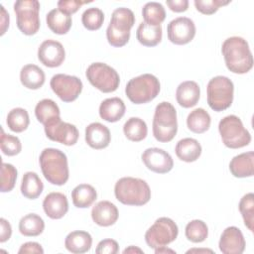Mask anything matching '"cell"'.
<instances>
[{"label": "cell", "instance_id": "cell-45", "mask_svg": "<svg viewBox=\"0 0 254 254\" xmlns=\"http://www.w3.org/2000/svg\"><path fill=\"white\" fill-rule=\"evenodd\" d=\"M19 254H25V253H36V254H43L44 253V249L41 246V244L37 243V242H26L24 244L21 245L19 251Z\"/></svg>", "mask_w": 254, "mask_h": 254}, {"label": "cell", "instance_id": "cell-47", "mask_svg": "<svg viewBox=\"0 0 254 254\" xmlns=\"http://www.w3.org/2000/svg\"><path fill=\"white\" fill-rule=\"evenodd\" d=\"M168 7L177 13L185 12L188 10L189 1L188 0H168L166 1Z\"/></svg>", "mask_w": 254, "mask_h": 254}, {"label": "cell", "instance_id": "cell-51", "mask_svg": "<svg viewBox=\"0 0 254 254\" xmlns=\"http://www.w3.org/2000/svg\"><path fill=\"white\" fill-rule=\"evenodd\" d=\"M190 252H210V253H212V250H210V249H190L187 251V253H190Z\"/></svg>", "mask_w": 254, "mask_h": 254}, {"label": "cell", "instance_id": "cell-46", "mask_svg": "<svg viewBox=\"0 0 254 254\" xmlns=\"http://www.w3.org/2000/svg\"><path fill=\"white\" fill-rule=\"evenodd\" d=\"M0 242L4 243L7 240L10 239L11 234H12V227L11 224L5 219L1 218L0 219Z\"/></svg>", "mask_w": 254, "mask_h": 254}, {"label": "cell", "instance_id": "cell-32", "mask_svg": "<svg viewBox=\"0 0 254 254\" xmlns=\"http://www.w3.org/2000/svg\"><path fill=\"white\" fill-rule=\"evenodd\" d=\"M43 190V182L35 172H27L24 174L21 184V192L25 197L36 199L40 196Z\"/></svg>", "mask_w": 254, "mask_h": 254}, {"label": "cell", "instance_id": "cell-28", "mask_svg": "<svg viewBox=\"0 0 254 254\" xmlns=\"http://www.w3.org/2000/svg\"><path fill=\"white\" fill-rule=\"evenodd\" d=\"M136 38L143 46L155 47L162 41V27L142 22L137 28Z\"/></svg>", "mask_w": 254, "mask_h": 254}, {"label": "cell", "instance_id": "cell-14", "mask_svg": "<svg viewBox=\"0 0 254 254\" xmlns=\"http://www.w3.org/2000/svg\"><path fill=\"white\" fill-rule=\"evenodd\" d=\"M168 39L175 45H186L195 36V25L188 17H178L172 20L167 27Z\"/></svg>", "mask_w": 254, "mask_h": 254}, {"label": "cell", "instance_id": "cell-18", "mask_svg": "<svg viewBox=\"0 0 254 254\" xmlns=\"http://www.w3.org/2000/svg\"><path fill=\"white\" fill-rule=\"evenodd\" d=\"M43 208L46 215L52 219H60L64 217L68 210L66 195L59 191L48 193L43 200Z\"/></svg>", "mask_w": 254, "mask_h": 254}, {"label": "cell", "instance_id": "cell-34", "mask_svg": "<svg viewBox=\"0 0 254 254\" xmlns=\"http://www.w3.org/2000/svg\"><path fill=\"white\" fill-rule=\"evenodd\" d=\"M123 132L126 138L133 142L144 140L148 134L146 122L139 117L129 118L123 125Z\"/></svg>", "mask_w": 254, "mask_h": 254}, {"label": "cell", "instance_id": "cell-11", "mask_svg": "<svg viewBox=\"0 0 254 254\" xmlns=\"http://www.w3.org/2000/svg\"><path fill=\"white\" fill-rule=\"evenodd\" d=\"M179 228L176 222L169 217H160L146 231L145 241L153 249L166 246L176 240Z\"/></svg>", "mask_w": 254, "mask_h": 254}, {"label": "cell", "instance_id": "cell-44", "mask_svg": "<svg viewBox=\"0 0 254 254\" xmlns=\"http://www.w3.org/2000/svg\"><path fill=\"white\" fill-rule=\"evenodd\" d=\"M89 3L87 1H78V0H61L58 2V8L64 12L65 14H73L75 13L83 4Z\"/></svg>", "mask_w": 254, "mask_h": 254}, {"label": "cell", "instance_id": "cell-8", "mask_svg": "<svg viewBox=\"0 0 254 254\" xmlns=\"http://www.w3.org/2000/svg\"><path fill=\"white\" fill-rule=\"evenodd\" d=\"M218 131L223 144L230 149H238L249 145L251 135L236 115L223 117L218 124Z\"/></svg>", "mask_w": 254, "mask_h": 254}, {"label": "cell", "instance_id": "cell-33", "mask_svg": "<svg viewBox=\"0 0 254 254\" xmlns=\"http://www.w3.org/2000/svg\"><path fill=\"white\" fill-rule=\"evenodd\" d=\"M44 229L45 222L36 213L26 214L19 221V231L24 236H38L43 233Z\"/></svg>", "mask_w": 254, "mask_h": 254}, {"label": "cell", "instance_id": "cell-24", "mask_svg": "<svg viewBox=\"0 0 254 254\" xmlns=\"http://www.w3.org/2000/svg\"><path fill=\"white\" fill-rule=\"evenodd\" d=\"M92 245L91 235L82 230H75L68 233L64 239V246L67 251L74 254H82L90 250Z\"/></svg>", "mask_w": 254, "mask_h": 254}, {"label": "cell", "instance_id": "cell-23", "mask_svg": "<svg viewBox=\"0 0 254 254\" xmlns=\"http://www.w3.org/2000/svg\"><path fill=\"white\" fill-rule=\"evenodd\" d=\"M125 104L121 98H106L99 105V116L107 122H117L125 114Z\"/></svg>", "mask_w": 254, "mask_h": 254}, {"label": "cell", "instance_id": "cell-42", "mask_svg": "<svg viewBox=\"0 0 254 254\" xmlns=\"http://www.w3.org/2000/svg\"><path fill=\"white\" fill-rule=\"evenodd\" d=\"M230 1L223 0H194L193 4L197 11L204 15H211L215 13L221 6L229 4Z\"/></svg>", "mask_w": 254, "mask_h": 254}, {"label": "cell", "instance_id": "cell-10", "mask_svg": "<svg viewBox=\"0 0 254 254\" xmlns=\"http://www.w3.org/2000/svg\"><path fill=\"white\" fill-rule=\"evenodd\" d=\"M18 29L27 36L35 35L40 29V2L37 0H20L14 4Z\"/></svg>", "mask_w": 254, "mask_h": 254}, {"label": "cell", "instance_id": "cell-41", "mask_svg": "<svg viewBox=\"0 0 254 254\" xmlns=\"http://www.w3.org/2000/svg\"><path fill=\"white\" fill-rule=\"evenodd\" d=\"M17 170L16 168L8 163H2L1 166V191H11L16 183Z\"/></svg>", "mask_w": 254, "mask_h": 254}, {"label": "cell", "instance_id": "cell-26", "mask_svg": "<svg viewBox=\"0 0 254 254\" xmlns=\"http://www.w3.org/2000/svg\"><path fill=\"white\" fill-rule=\"evenodd\" d=\"M46 22L49 29L58 35L66 34L71 28V16L61 11L59 8L51 10L46 17Z\"/></svg>", "mask_w": 254, "mask_h": 254}, {"label": "cell", "instance_id": "cell-25", "mask_svg": "<svg viewBox=\"0 0 254 254\" xmlns=\"http://www.w3.org/2000/svg\"><path fill=\"white\" fill-rule=\"evenodd\" d=\"M201 145L193 138H184L180 140L175 148L177 157L187 163L196 161L201 155Z\"/></svg>", "mask_w": 254, "mask_h": 254}, {"label": "cell", "instance_id": "cell-6", "mask_svg": "<svg viewBox=\"0 0 254 254\" xmlns=\"http://www.w3.org/2000/svg\"><path fill=\"white\" fill-rule=\"evenodd\" d=\"M161 89L159 79L151 73H143L130 79L125 87L129 100L135 104H144L157 97Z\"/></svg>", "mask_w": 254, "mask_h": 254}, {"label": "cell", "instance_id": "cell-4", "mask_svg": "<svg viewBox=\"0 0 254 254\" xmlns=\"http://www.w3.org/2000/svg\"><path fill=\"white\" fill-rule=\"evenodd\" d=\"M178 131L177 110L168 101L159 103L155 108L153 118V135L161 143L172 141Z\"/></svg>", "mask_w": 254, "mask_h": 254}, {"label": "cell", "instance_id": "cell-30", "mask_svg": "<svg viewBox=\"0 0 254 254\" xmlns=\"http://www.w3.org/2000/svg\"><path fill=\"white\" fill-rule=\"evenodd\" d=\"M35 115L40 123L46 125L56 119L61 118V111L58 104L49 98L42 99L35 107Z\"/></svg>", "mask_w": 254, "mask_h": 254}, {"label": "cell", "instance_id": "cell-13", "mask_svg": "<svg viewBox=\"0 0 254 254\" xmlns=\"http://www.w3.org/2000/svg\"><path fill=\"white\" fill-rule=\"evenodd\" d=\"M46 136L54 141L65 146H72L78 140V130L70 123L62 121L61 118L56 119L46 125H44Z\"/></svg>", "mask_w": 254, "mask_h": 254}, {"label": "cell", "instance_id": "cell-48", "mask_svg": "<svg viewBox=\"0 0 254 254\" xmlns=\"http://www.w3.org/2000/svg\"><path fill=\"white\" fill-rule=\"evenodd\" d=\"M1 8V16H0V26H1V33L0 35H4L6 30L9 27V14L7 13V11L5 10V8L3 7V5H0Z\"/></svg>", "mask_w": 254, "mask_h": 254}, {"label": "cell", "instance_id": "cell-21", "mask_svg": "<svg viewBox=\"0 0 254 254\" xmlns=\"http://www.w3.org/2000/svg\"><path fill=\"white\" fill-rule=\"evenodd\" d=\"M200 97L199 85L193 80L183 81L176 90V98L178 103L184 108L194 106Z\"/></svg>", "mask_w": 254, "mask_h": 254}, {"label": "cell", "instance_id": "cell-49", "mask_svg": "<svg viewBox=\"0 0 254 254\" xmlns=\"http://www.w3.org/2000/svg\"><path fill=\"white\" fill-rule=\"evenodd\" d=\"M123 253L124 254H126V253H143V250H141L140 248L135 247V246H129L128 248L124 249Z\"/></svg>", "mask_w": 254, "mask_h": 254}, {"label": "cell", "instance_id": "cell-17", "mask_svg": "<svg viewBox=\"0 0 254 254\" xmlns=\"http://www.w3.org/2000/svg\"><path fill=\"white\" fill-rule=\"evenodd\" d=\"M218 246L223 254H241L245 250L246 242L238 227L229 226L223 230Z\"/></svg>", "mask_w": 254, "mask_h": 254}, {"label": "cell", "instance_id": "cell-38", "mask_svg": "<svg viewBox=\"0 0 254 254\" xmlns=\"http://www.w3.org/2000/svg\"><path fill=\"white\" fill-rule=\"evenodd\" d=\"M239 211L244 220L245 226L251 231H254V194L246 193L242 196L238 205Z\"/></svg>", "mask_w": 254, "mask_h": 254}, {"label": "cell", "instance_id": "cell-15", "mask_svg": "<svg viewBox=\"0 0 254 254\" xmlns=\"http://www.w3.org/2000/svg\"><path fill=\"white\" fill-rule=\"evenodd\" d=\"M141 158L147 169L157 174L169 173L174 167V161L171 155L160 148L146 149Z\"/></svg>", "mask_w": 254, "mask_h": 254}, {"label": "cell", "instance_id": "cell-43", "mask_svg": "<svg viewBox=\"0 0 254 254\" xmlns=\"http://www.w3.org/2000/svg\"><path fill=\"white\" fill-rule=\"evenodd\" d=\"M119 251L118 243L113 239L101 240L95 249L97 254H116Z\"/></svg>", "mask_w": 254, "mask_h": 254}, {"label": "cell", "instance_id": "cell-35", "mask_svg": "<svg viewBox=\"0 0 254 254\" xmlns=\"http://www.w3.org/2000/svg\"><path fill=\"white\" fill-rule=\"evenodd\" d=\"M7 126L9 129L16 133H21L25 131L29 124H30V118L29 114L26 109L21 107L13 108L9 111L6 119Z\"/></svg>", "mask_w": 254, "mask_h": 254}, {"label": "cell", "instance_id": "cell-3", "mask_svg": "<svg viewBox=\"0 0 254 254\" xmlns=\"http://www.w3.org/2000/svg\"><path fill=\"white\" fill-rule=\"evenodd\" d=\"M114 194L123 204L141 206L150 200L151 190L146 181L142 179L123 177L116 182Z\"/></svg>", "mask_w": 254, "mask_h": 254}, {"label": "cell", "instance_id": "cell-22", "mask_svg": "<svg viewBox=\"0 0 254 254\" xmlns=\"http://www.w3.org/2000/svg\"><path fill=\"white\" fill-rule=\"evenodd\" d=\"M230 173L235 178H249L254 174V153H241L233 157L229 163Z\"/></svg>", "mask_w": 254, "mask_h": 254}, {"label": "cell", "instance_id": "cell-12", "mask_svg": "<svg viewBox=\"0 0 254 254\" xmlns=\"http://www.w3.org/2000/svg\"><path fill=\"white\" fill-rule=\"evenodd\" d=\"M52 90L64 102L74 101L82 91V81L74 76L64 73L55 74L50 81Z\"/></svg>", "mask_w": 254, "mask_h": 254}, {"label": "cell", "instance_id": "cell-29", "mask_svg": "<svg viewBox=\"0 0 254 254\" xmlns=\"http://www.w3.org/2000/svg\"><path fill=\"white\" fill-rule=\"evenodd\" d=\"M96 197L97 192L95 189L88 184H80L71 191L72 203L78 208L89 207L95 201Z\"/></svg>", "mask_w": 254, "mask_h": 254}, {"label": "cell", "instance_id": "cell-1", "mask_svg": "<svg viewBox=\"0 0 254 254\" xmlns=\"http://www.w3.org/2000/svg\"><path fill=\"white\" fill-rule=\"evenodd\" d=\"M226 67L233 73L243 74L253 67V56L246 40L233 36L227 38L221 47Z\"/></svg>", "mask_w": 254, "mask_h": 254}, {"label": "cell", "instance_id": "cell-19", "mask_svg": "<svg viewBox=\"0 0 254 254\" xmlns=\"http://www.w3.org/2000/svg\"><path fill=\"white\" fill-rule=\"evenodd\" d=\"M119 216L118 209L114 203L108 200L98 201L91 210V218L99 226L107 227L113 225Z\"/></svg>", "mask_w": 254, "mask_h": 254}, {"label": "cell", "instance_id": "cell-37", "mask_svg": "<svg viewBox=\"0 0 254 254\" xmlns=\"http://www.w3.org/2000/svg\"><path fill=\"white\" fill-rule=\"evenodd\" d=\"M185 234L190 241L193 243H200L207 238L208 227L204 221L193 219L187 224Z\"/></svg>", "mask_w": 254, "mask_h": 254}, {"label": "cell", "instance_id": "cell-2", "mask_svg": "<svg viewBox=\"0 0 254 254\" xmlns=\"http://www.w3.org/2000/svg\"><path fill=\"white\" fill-rule=\"evenodd\" d=\"M45 179L56 186L64 185L69 177L66 155L59 149L46 148L39 158Z\"/></svg>", "mask_w": 254, "mask_h": 254}, {"label": "cell", "instance_id": "cell-39", "mask_svg": "<svg viewBox=\"0 0 254 254\" xmlns=\"http://www.w3.org/2000/svg\"><path fill=\"white\" fill-rule=\"evenodd\" d=\"M104 21V13L96 7L87 8L81 15V22L85 29L95 31L101 28Z\"/></svg>", "mask_w": 254, "mask_h": 254}, {"label": "cell", "instance_id": "cell-31", "mask_svg": "<svg viewBox=\"0 0 254 254\" xmlns=\"http://www.w3.org/2000/svg\"><path fill=\"white\" fill-rule=\"evenodd\" d=\"M211 118L209 113L203 108H196L192 110L187 118L188 128L196 134H201L207 131L210 127Z\"/></svg>", "mask_w": 254, "mask_h": 254}, {"label": "cell", "instance_id": "cell-5", "mask_svg": "<svg viewBox=\"0 0 254 254\" xmlns=\"http://www.w3.org/2000/svg\"><path fill=\"white\" fill-rule=\"evenodd\" d=\"M135 24L134 13L125 7L112 12L110 23L106 29V38L113 47H123L130 39V30Z\"/></svg>", "mask_w": 254, "mask_h": 254}, {"label": "cell", "instance_id": "cell-27", "mask_svg": "<svg viewBox=\"0 0 254 254\" xmlns=\"http://www.w3.org/2000/svg\"><path fill=\"white\" fill-rule=\"evenodd\" d=\"M45 72L36 64H26L21 68L20 80L21 83L29 89H39L45 83Z\"/></svg>", "mask_w": 254, "mask_h": 254}, {"label": "cell", "instance_id": "cell-20", "mask_svg": "<svg viewBox=\"0 0 254 254\" xmlns=\"http://www.w3.org/2000/svg\"><path fill=\"white\" fill-rule=\"evenodd\" d=\"M111 141V134L109 129L99 123L92 122L85 128V142L93 149L100 150L106 148Z\"/></svg>", "mask_w": 254, "mask_h": 254}, {"label": "cell", "instance_id": "cell-36", "mask_svg": "<svg viewBox=\"0 0 254 254\" xmlns=\"http://www.w3.org/2000/svg\"><path fill=\"white\" fill-rule=\"evenodd\" d=\"M144 22L152 26H160L166 18L164 6L159 2H148L142 9Z\"/></svg>", "mask_w": 254, "mask_h": 254}, {"label": "cell", "instance_id": "cell-9", "mask_svg": "<svg viewBox=\"0 0 254 254\" xmlns=\"http://www.w3.org/2000/svg\"><path fill=\"white\" fill-rule=\"evenodd\" d=\"M85 75L91 85L104 93L115 91L120 83L118 72L104 63H93L89 64Z\"/></svg>", "mask_w": 254, "mask_h": 254}, {"label": "cell", "instance_id": "cell-40", "mask_svg": "<svg viewBox=\"0 0 254 254\" xmlns=\"http://www.w3.org/2000/svg\"><path fill=\"white\" fill-rule=\"evenodd\" d=\"M0 147L1 151L6 156H16L22 150V144L20 139L16 136L6 134L3 129H1Z\"/></svg>", "mask_w": 254, "mask_h": 254}, {"label": "cell", "instance_id": "cell-50", "mask_svg": "<svg viewBox=\"0 0 254 254\" xmlns=\"http://www.w3.org/2000/svg\"><path fill=\"white\" fill-rule=\"evenodd\" d=\"M167 252H169V253H176L175 250L170 249V248H167L166 246L158 247V248L155 249V253H156V254H159V253H167Z\"/></svg>", "mask_w": 254, "mask_h": 254}, {"label": "cell", "instance_id": "cell-7", "mask_svg": "<svg viewBox=\"0 0 254 254\" xmlns=\"http://www.w3.org/2000/svg\"><path fill=\"white\" fill-rule=\"evenodd\" d=\"M234 84L227 76L212 77L206 87L207 104L213 111H223L231 106L233 101Z\"/></svg>", "mask_w": 254, "mask_h": 254}, {"label": "cell", "instance_id": "cell-16", "mask_svg": "<svg viewBox=\"0 0 254 254\" xmlns=\"http://www.w3.org/2000/svg\"><path fill=\"white\" fill-rule=\"evenodd\" d=\"M38 59L48 67L60 66L65 59L64 48L56 40H46L38 49Z\"/></svg>", "mask_w": 254, "mask_h": 254}]
</instances>
